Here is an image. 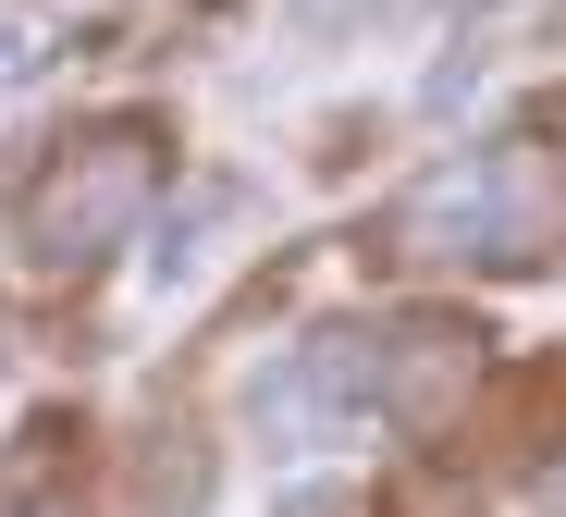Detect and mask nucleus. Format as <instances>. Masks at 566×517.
I'll return each instance as SVG.
<instances>
[{"label":"nucleus","mask_w":566,"mask_h":517,"mask_svg":"<svg viewBox=\"0 0 566 517\" xmlns=\"http://www.w3.org/2000/svg\"><path fill=\"white\" fill-rule=\"evenodd\" d=\"M0 517H74V493H62V468L38 480V456H0Z\"/></svg>","instance_id":"obj_5"},{"label":"nucleus","mask_w":566,"mask_h":517,"mask_svg":"<svg viewBox=\"0 0 566 517\" xmlns=\"http://www.w3.org/2000/svg\"><path fill=\"white\" fill-rule=\"evenodd\" d=\"M136 197H148V148H136V136H74V148L38 173V197H25V235H38V259L86 271L99 247L136 235Z\"/></svg>","instance_id":"obj_1"},{"label":"nucleus","mask_w":566,"mask_h":517,"mask_svg":"<svg viewBox=\"0 0 566 517\" xmlns=\"http://www.w3.org/2000/svg\"><path fill=\"white\" fill-rule=\"evenodd\" d=\"M468 394H481V333L419 321V333L382 345V406H395V420H455Z\"/></svg>","instance_id":"obj_3"},{"label":"nucleus","mask_w":566,"mask_h":517,"mask_svg":"<svg viewBox=\"0 0 566 517\" xmlns=\"http://www.w3.org/2000/svg\"><path fill=\"white\" fill-rule=\"evenodd\" d=\"M493 185V259H566V148H493L481 161Z\"/></svg>","instance_id":"obj_2"},{"label":"nucleus","mask_w":566,"mask_h":517,"mask_svg":"<svg viewBox=\"0 0 566 517\" xmlns=\"http://www.w3.org/2000/svg\"><path fill=\"white\" fill-rule=\"evenodd\" d=\"M468 13H481V0H468Z\"/></svg>","instance_id":"obj_8"},{"label":"nucleus","mask_w":566,"mask_h":517,"mask_svg":"<svg viewBox=\"0 0 566 517\" xmlns=\"http://www.w3.org/2000/svg\"><path fill=\"white\" fill-rule=\"evenodd\" d=\"M283 517H345V493H296V505H283Z\"/></svg>","instance_id":"obj_6"},{"label":"nucleus","mask_w":566,"mask_h":517,"mask_svg":"<svg viewBox=\"0 0 566 517\" xmlns=\"http://www.w3.org/2000/svg\"><path fill=\"white\" fill-rule=\"evenodd\" d=\"M542 517H566V456H554V468H542Z\"/></svg>","instance_id":"obj_7"},{"label":"nucleus","mask_w":566,"mask_h":517,"mask_svg":"<svg viewBox=\"0 0 566 517\" xmlns=\"http://www.w3.org/2000/svg\"><path fill=\"white\" fill-rule=\"evenodd\" d=\"M407 247L419 259H493V185H481V161H455V173H431L407 197Z\"/></svg>","instance_id":"obj_4"}]
</instances>
